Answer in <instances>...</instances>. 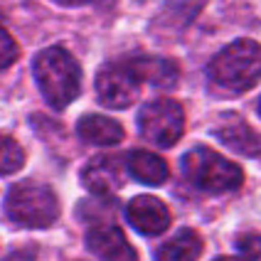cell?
<instances>
[{"label":"cell","mask_w":261,"mask_h":261,"mask_svg":"<svg viewBox=\"0 0 261 261\" xmlns=\"http://www.w3.org/2000/svg\"><path fill=\"white\" fill-rule=\"evenodd\" d=\"M259 116H261V99H259Z\"/></svg>","instance_id":"cell-21"},{"label":"cell","mask_w":261,"mask_h":261,"mask_svg":"<svg viewBox=\"0 0 261 261\" xmlns=\"http://www.w3.org/2000/svg\"><path fill=\"white\" fill-rule=\"evenodd\" d=\"M87 247L101 261H136V249L116 224H96L87 232Z\"/></svg>","instance_id":"cell-9"},{"label":"cell","mask_w":261,"mask_h":261,"mask_svg":"<svg viewBox=\"0 0 261 261\" xmlns=\"http://www.w3.org/2000/svg\"><path fill=\"white\" fill-rule=\"evenodd\" d=\"M239 254L242 261H261V237L259 234H247L239 239Z\"/></svg>","instance_id":"cell-17"},{"label":"cell","mask_w":261,"mask_h":261,"mask_svg":"<svg viewBox=\"0 0 261 261\" xmlns=\"http://www.w3.org/2000/svg\"><path fill=\"white\" fill-rule=\"evenodd\" d=\"M202 254V237L195 229H180L173 239L155 249V261H197Z\"/></svg>","instance_id":"cell-13"},{"label":"cell","mask_w":261,"mask_h":261,"mask_svg":"<svg viewBox=\"0 0 261 261\" xmlns=\"http://www.w3.org/2000/svg\"><path fill=\"white\" fill-rule=\"evenodd\" d=\"M25 150L13 136L0 133V175H13L22 168Z\"/></svg>","instance_id":"cell-15"},{"label":"cell","mask_w":261,"mask_h":261,"mask_svg":"<svg viewBox=\"0 0 261 261\" xmlns=\"http://www.w3.org/2000/svg\"><path fill=\"white\" fill-rule=\"evenodd\" d=\"M215 136H217L227 148H232V150L242 153V155H249V158L261 155V136L249 126L244 118L224 116L222 123L215 128Z\"/></svg>","instance_id":"cell-10"},{"label":"cell","mask_w":261,"mask_h":261,"mask_svg":"<svg viewBox=\"0 0 261 261\" xmlns=\"http://www.w3.org/2000/svg\"><path fill=\"white\" fill-rule=\"evenodd\" d=\"M126 165H128V173L143 185H163L168 180V173H170L168 163L160 155L150 153V150H133V153H128Z\"/></svg>","instance_id":"cell-14"},{"label":"cell","mask_w":261,"mask_h":261,"mask_svg":"<svg viewBox=\"0 0 261 261\" xmlns=\"http://www.w3.org/2000/svg\"><path fill=\"white\" fill-rule=\"evenodd\" d=\"M5 215L20 227L44 229L59 217V200L52 188L37 180H22V182H15L8 192Z\"/></svg>","instance_id":"cell-4"},{"label":"cell","mask_w":261,"mask_h":261,"mask_svg":"<svg viewBox=\"0 0 261 261\" xmlns=\"http://www.w3.org/2000/svg\"><path fill=\"white\" fill-rule=\"evenodd\" d=\"M82 185L99 195L109 197L123 185V160L116 155H99L82 170Z\"/></svg>","instance_id":"cell-8"},{"label":"cell","mask_w":261,"mask_h":261,"mask_svg":"<svg viewBox=\"0 0 261 261\" xmlns=\"http://www.w3.org/2000/svg\"><path fill=\"white\" fill-rule=\"evenodd\" d=\"M0 261H35V254L30 249H17V251H10L8 256H3Z\"/></svg>","instance_id":"cell-18"},{"label":"cell","mask_w":261,"mask_h":261,"mask_svg":"<svg viewBox=\"0 0 261 261\" xmlns=\"http://www.w3.org/2000/svg\"><path fill=\"white\" fill-rule=\"evenodd\" d=\"M215 261H239V259H232V256H219V259H215Z\"/></svg>","instance_id":"cell-20"},{"label":"cell","mask_w":261,"mask_h":261,"mask_svg":"<svg viewBox=\"0 0 261 261\" xmlns=\"http://www.w3.org/2000/svg\"><path fill=\"white\" fill-rule=\"evenodd\" d=\"M138 130L148 143L170 148L185 130V111L173 99H155L145 103L138 114Z\"/></svg>","instance_id":"cell-5"},{"label":"cell","mask_w":261,"mask_h":261,"mask_svg":"<svg viewBox=\"0 0 261 261\" xmlns=\"http://www.w3.org/2000/svg\"><path fill=\"white\" fill-rule=\"evenodd\" d=\"M141 79L126 62H111L96 74V94L109 109H128L141 96Z\"/></svg>","instance_id":"cell-6"},{"label":"cell","mask_w":261,"mask_h":261,"mask_svg":"<svg viewBox=\"0 0 261 261\" xmlns=\"http://www.w3.org/2000/svg\"><path fill=\"white\" fill-rule=\"evenodd\" d=\"M182 175L188 177L192 188L202 190V192H212V195H222V192H232V190L242 188L244 182V170L219 155L212 148H192L182 155Z\"/></svg>","instance_id":"cell-3"},{"label":"cell","mask_w":261,"mask_h":261,"mask_svg":"<svg viewBox=\"0 0 261 261\" xmlns=\"http://www.w3.org/2000/svg\"><path fill=\"white\" fill-rule=\"evenodd\" d=\"M79 138L89 145H116L123 141L126 130L116 118L101 116V114H87L76 123Z\"/></svg>","instance_id":"cell-12"},{"label":"cell","mask_w":261,"mask_h":261,"mask_svg":"<svg viewBox=\"0 0 261 261\" xmlns=\"http://www.w3.org/2000/svg\"><path fill=\"white\" fill-rule=\"evenodd\" d=\"M17 55H20V49H17L15 37L0 25V69H8L17 59Z\"/></svg>","instance_id":"cell-16"},{"label":"cell","mask_w":261,"mask_h":261,"mask_svg":"<svg viewBox=\"0 0 261 261\" xmlns=\"http://www.w3.org/2000/svg\"><path fill=\"white\" fill-rule=\"evenodd\" d=\"M32 72L40 94L55 111H64L82 91V67L72 52L59 44L37 52Z\"/></svg>","instance_id":"cell-2"},{"label":"cell","mask_w":261,"mask_h":261,"mask_svg":"<svg viewBox=\"0 0 261 261\" xmlns=\"http://www.w3.org/2000/svg\"><path fill=\"white\" fill-rule=\"evenodd\" d=\"M261 79V44L254 40H234L219 49L207 64L210 89L222 96H239Z\"/></svg>","instance_id":"cell-1"},{"label":"cell","mask_w":261,"mask_h":261,"mask_svg":"<svg viewBox=\"0 0 261 261\" xmlns=\"http://www.w3.org/2000/svg\"><path fill=\"white\" fill-rule=\"evenodd\" d=\"M126 219L136 232L145 234V237H155L163 234L170 227V210L165 202H160L153 195H141L133 197L126 207Z\"/></svg>","instance_id":"cell-7"},{"label":"cell","mask_w":261,"mask_h":261,"mask_svg":"<svg viewBox=\"0 0 261 261\" xmlns=\"http://www.w3.org/2000/svg\"><path fill=\"white\" fill-rule=\"evenodd\" d=\"M130 69L141 82H148L153 87H175L180 79V67L175 59L168 57H153V55H143V57H130L128 59Z\"/></svg>","instance_id":"cell-11"},{"label":"cell","mask_w":261,"mask_h":261,"mask_svg":"<svg viewBox=\"0 0 261 261\" xmlns=\"http://www.w3.org/2000/svg\"><path fill=\"white\" fill-rule=\"evenodd\" d=\"M57 3H62V5H69V8H74V5H84V3H103V0H57Z\"/></svg>","instance_id":"cell-19"}]
</instances>
